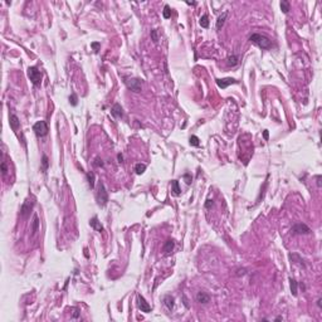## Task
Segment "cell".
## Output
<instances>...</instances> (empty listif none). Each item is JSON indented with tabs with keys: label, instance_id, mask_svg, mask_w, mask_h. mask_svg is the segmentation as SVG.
Listing matches in <instances>:
<instances>
[{
	"label": "cell",
	"instance_id": "15",
	"mask_svg": "<svg viewBox=\"0 0 322 322\" xmlns=\"http://www.w3.org/2000/svg\"><path fill=\"white\" fill-rule=\"evenodd\" d=\"M171 191H172L174 195H176V196L181 194V189H180V186H179L178 180H172L171 181Z\"/></svg>",
	"mask_w": 322,
	"mask_h": 322
},
{
	"label": "cell",
	"instance_id": "3",
	"mask_svg": "<svg viewBox=\"0 0 322 322\" xmlns=\"http://www.w3.org/2000/svg\"><path fill=\"white\" fill-rule=\"evenodd\" d=\"M125 84H126V87L129 88L130 91L136 92V93L141 92V88H142L141 79H139V78H127L125 80Z\"/></svg>",
	"mask_w": 322,
	"mask_h": 322
},
{
	"label": "cell",
	"instance_id": "28",
	"mask_svg": "<svg viewBox=\"0 0 322 322\" xmlns=\"http://www.w3.org/2000/svg\"><path fill=\"white\" fill-rule=\"evenodd\" d=\"M151 38H152V40L155 42V43H157L159 42V37H157V30H151Z\"/></svg>",
	"mask_w": 322,
	"mask_h": 322
},
{
	"label": "cell",
	"instance_id": "6",
	"mask_svg": "<svg viewBox=\"0 0 322 322\" xmlns=\"http://www.w3.org/2000/svg\"><path fill=\"white\" fill-rule=\"evenodd\" d=\"M293 234H310L311 229L308 225H306L305 223H297L292 226Z\"/></svg>",
	"mask_w": 322,
	"mask_h": 322
},
{
	"label": "cell",
	"instance_id": "8",
	"mask_svg": "<svg viewBox=\"0 0 322 322\" xmlns=\"http://www.w3.org/2000/svg\"><path fill=\"white\" fill-rule=\"evenodd\" d=\"M235 83H238V80H235L234 78H221V79H216L218 87L221 88V89L228 88L230 84H235Z\"/></svg>",
	"mask_w": 322,
	"mask_h": 322
},
{
	"label": "cell",
	"instance_id": "10",
	"mask_svg": "<svg viewBox=\"0 0 322 322\" xmlns=\"http://www.w3.org/2000/svg\"><path fill=\"white\" fill-rule=\"evenodd\" d=\"M196 301L199 302V303L205 305V303H208V302H210V296L208 295V293L200 291V292H198V295H196Z\"/></svg>",
	"mask_w": 322,
	"mask_h": 322
},
{
	"label": "cell",
	"instance_id": "37",
	"mask_svg": "<svg viewBox=\"0 0 322 322\" xmlns=\"http://www.w3.org/2000/svg\"><path fill=\"white\" fill-rule=\"evenodd\" d=\"M316 179H317V185H318V188H321V176L318 175Z\"/></svg>",
	"mask_w": 322,
	"mask_h": 322
},
{
	"label": "cell",
	"instance_id": "29",
	"mask_svg": "<svg viewBox=\"0 0 322 322\" xmlns=\"http://www.w3.org/2000/svg\"><path fill=\"white\" fill-rule=\"evenodd\" d=\"M38 224H39V220H38V216H34V221H33V233H35L38 229Z\"/></svg>",
	"mask_w": 322,
	"mask_h": 322
},
{
	"label": "cell",
	"instance_id": "40",
	"mask_svg": "<svg viewBox=\"0 0 322 322\" xmlns=\"http://www.w3.org/2000/svg\"><path fill=\"white\" fill-rule=\"evenodd\" d=\"M188 5H196V3L195 1H186Z\"/></svg>",
	"mask_w": 322,
	"mask_h": 322
},
{
	"label": "cell",
	"instance_id": "39",
	"mask_svg": "<svg viewBox=\"0 0 322 322\" xmlns=\"http://www.w3.org/2000/svg\"><path fill=\"white\" fill-rule=\"evenodd\" d=\"M263 136H264V140H268V131L267 130L263 132Z\"/></svg>",
	"mask_w": 322,
	"mask_h": 322
},
{
	"label": "cell",
	"instance_id": "5",
	"mask_svg": "<svg viewBox=\"0 0 322 322\" xmlns=\"http://www.w3.org/2000/svg\"><path fill=\"white\" fill-rule=\"evenodd\" d=\"M28 77H29V79L33 82V84H35V86H38V84H40L42 82V74L38 70V68L35 67H29L28 68Z\"/></svg>",
	"mask_w": 322,
	"mask_h": 322
},
{
	"label": "cell",
	"instance_id": "2",
	"mask_svg": "<svg viewBox=\"0 0 322 322\" xmlns=\"http://www.w3.org/2000/svg\"><path fill=\"white\" fill-rule=\"evenodd\" d=\"M96 199H97L98 205H101V206H105L107 203H108V194H107V191H106L105 185H103L102 183L99 184V186H98V191H97Z\"/></svg>",
	"mask_w": 322,
	"mask_h": 322
},
{
	"label": "cell",
	"instance_id": "11",
	"mask_svg": "<svg viewBox=\"0 0 322 322\" xmlns=\"http://www.w3.org/2000/svg\"><path fill=\"white\" fill-rule=\"evenodd\" d=\"M164 305H165V307H166V308H167L169 311L174 310V306H175V298H174L172 296H170V295L165 296V297H164Z\"/></svg>",
	"mask_w": 322,
	"mask_h": 322
},
{
	"label": "cell",
	"instance_id": "27",
	"mask_svg": "<svg viewBox=\"0 0 322 322\" xmlns=\"http://www.w3.org/2000/svg\"><path fill=\"white\" fill-rule=\"evenodd\" d=\"M69 102H70V105L72 106H77V103H78V97H77V94L75 93H72L69 96Z\"/></svg>",
	"mask_w": 322,
	"mask_h": 322
},
{
	"label": "cell",
	"instance_id": "12",
	"mask_svg": "<svg viewBox=\"0 0 322 322\" xmlns=\"http://www.w3.org/2000/svg\"><path fill=\"white\" fill-rule=\"evenodd\" d=\"M111 113L115 117H117V118L124 117V110H122V107H121L120 103H115V105H113L112 110H111Z\"/></svg>",
	"mask_w": 322,
	"mask_h": 322
},
{
	"label": "cell",
	"instance_id": "18",
	"mask_svg": "<svg viewBox=\"0 0 322 322\" xmlns=\"http://www.w3.org/2000/svg\"><path fill=\"white\" fill-rule=\"evenodd\" d=\"M174 245H175L174 240H171V239L166 240V243L164 244V252H165V253H170V252H171V250L174 249Z\"/></svg>",
	"mask_w": 322,
	"mask_h": 322
},
{
	"label": "cell",
	"instance_id": "38",
	"mask_svg": "<svg viewBox=\"0 0 322 322\" xmlns=\"http://www.w3.org/2000/svg\"><path fill=\"white\" fill-rule=\"evenodd\" d=\"M321 302H322V300H321V298H318V300H317V306H318L320 308H322V303H321Z\"/></svg>",
	"mask_w": 322,
	"mask_h": 322
},
{
	"label": "cell",
	"instance_id": "7",
	"mask_svg": "<svg viewBox=\"0 0 322 322\" xmlns=\"http://www.w3.org/2000/svg\"><path fill=\"white\" fill-rule=\"evenodd\" d=\"M137 306H139V308L141 310V312H145V313L151 312V306L146 302V300L141 295H137Z\"/></svg>",
	"mask_w": 322,
	"mask_h": 322
},
{
	"label": "cell",
	"instance_id": "32",
	"mask_svg": "<svg viewBox=\"0 0 322 322\" xmlns=\"http://www.w3.org/2000/svg\"><path fill=\"white\" fill-rule=\"evenodd\" d=\"M184 178H185V180H186L185 183L188 184V185H190V184H191V175L190 174H185V175H184Z\"/></svg>",
	"mask_w": 322,
	"mask_h": 322
},
{
	"label": "cell",
	"instance_id": "31",
	"mask_svg": "<svg viewBox=\"0 0 322 322\" xmlns=\"http://www.w3.org/2000/svg\"><path fill=\"white\" fill-rule=\"evenodd\" d=\"M213 205H214V201H213V199H208L206 203H205V208H206V209H209V208H211Z\"/></svg>",
	"mask_w": 322,
	"mask_h": 322
},
{
	"label": "cell",
	"instance_id": "20",
	"mask_svg": "<svg viewBox=\"0 0 322 322\" xmlns=\"http://www.w3.org/2000/svg\"><path fill=\"white\" fill-rule=\"evenodd\" d=\"M145 170H146V165L145 164L139 162V164L135 165V171H136L137 175H142L145 172Z\"/></svg>",
	"mask_w": 322,
	"mask_h": 322
},
{
	"label": "cell",
	"instance_id": "13",
	"mask_svg": "<svg viewBox=\"0 0 322 322\" xmlns=\"http://www.w3.org/2000/svg\"><path fill=\"white\" fill-rule=\"evenodd\" d=\"M89 225H91L93 229H96L97 231H102L103 230V226L101 224V221H98V218L97 216H93L92 219L89 220Z\"/></svg>",
	"mask_w": 322,
	"mask_h": 322
},
{
	"label": "cell",
	"instance_id": "1",
	"mask_svg": "<svg viewBox=\"0 0 322 322\" xmlns=\"http://www.w3.org/2000/svg\"><path fill=\"white\" fill-rule=\"evenodd\" d=\"M249 40L252 42V43H254L255 45H258L259 48H262V49H271L272 45H273L272 40L269 39V38H267L263 34H259V33H254V34H252L249 37Z\"/></svg>",
	"mask_w": 322,
	"mask_h": 322
},
{
	"label": "cell",
	"instance_id": "19",
	"mask_svg": "<svg viewBox=\"0 0 322 322\" xmlns=\"http://www.w3.org/2000/svg\"><path fill=\"white\" fill-rule=\"evenodd\" d=\"M279 6H281V10L283 13L288 14V12H290V8H291V4H290V1H287V0H282L281 4H279Z\"/></svg>",
	"mask_w": 322,
	"mask_h": 322
},
{
	"label": "cell",
	"instance_id": "24",
	"mask_svg": "<svg viewBox=\"0 0 322 322\" xmlns=\"http://www.w3.org/2000/svg\"><path fill=\"white\" fill-rule=\"evenodd\" d=\"M189 141H190V145L191 146H199L200 145V142H199V137L198 136H195V135H193V136H190V139H189Z\"/></svg>",
	"mask_w": 322,
	"mask_h": 322
},
{
	"label": "cell",
	"instance_id": "41",
	"mask_svg": "<svg viewBox=\"0 0 322 322\" xmlns=\"http://www.w3.org/2000/svg\"><path fill=\"white\" fill-rule=\"evenodd\" d=\"M282 320H283V318H282V316H278L277 318H276V321H282Z\"/></svg>",
	"mask_w": 322,
	"mask_h": 322
},
{
	"label": "cell",
	"instance_id": "26",
	"mask_svg": "<svg viewBox=\"0 0 322 322\" xmlns=\"http://www.w3.org/2000/svg\"><path fill=\"white\" fill-rule=\"evenodd\" d=\"M162 15L165 19H169L170 17H171V9H170L169 5H165L164 6V12H162Z\"/></svg>",
	"mask_w": 322,
	"mask_h": 322
},
{
	"label": "cell",
	"instance_id": "17",
	"mask_svg": "<svg viewBox=\"0 0 322 322\" xmlns=\"http://www.w3.org/2000/svg\"><path fill=\"white\" fill-rule=\"evenodd\" d=\"M290 286H291V293L296 297L297 293H298V283H297L296 279H293V278L290 279Z\"/></svg>",
	"mask_w": 322,
	"mask_h": 322
},
{
	"label": "cell",
	"instance_id": "14",
	"mask_svg": "<svg viewBox=\"0 0 322 322\" xmlns=\"http://www.w3.org/2000/svg\"><path fill=\"white\" fill-rule=\"evenodd\" d=\"M226 17H228V12H224L219 18H218V20H216V29H218V30H220L221 27L224 25V22H225Z\"/></svg>",
	"mask_w": 322,
	"mask_h": 322
},
{
	"label": "cell",
	"instance_id": "34",
	"mask_svg": "<svg viewBox=\"0 0 322 322\" xmlns=\"http://www.w3.org/2000/svg\"><path fill=\"white\" fill-rule=\"evenodd\" d=\"M74 312H73V318H78V316H79V311L78 308H73Z\"/></svg>",
	"mask_w": 322,
	"mask_h": 322
},
{
	"label": "cell",
	"instance_id": "23",
	"mask_svg": "<svg viewBox=\"0 0 322 322\" xmlns=\"http://www.w3.org/2000/svg\"><path fill=\"white\" fill-rule=\"evenodd\" d=\"M32 205H33V204L29 205V203H25V204L22 206V215H23V216H27V214H28V213L30 211V209H32Z\"/></svg>",
	"mask_w": 322,
	"mask_h": 322
},
{
	"label": "cell",
	"instance_id": "4",
	"mask_svg": "<svg viewBox=\"0 0 322 322\" xmlns=\"http://www.w3.org/2000/svg\"><path fill=\"white\" fill-rule=\"evenodd\" d=\"M33 131L35 132V135L37 136H39V137H43L45 136L47 134H48V125H47V122L45 121H38L34 124V126H33Z\"/></svg>",
	"mask_w": 322,
	"mask_h": 322
},
{
	"label": "cell",
	"instance_id": "16",
	"mask_svg": "<svg viewBox=\"0 0 322 322\" xmlns=\"http://www.w3.org/2000/svg\"><path fill=\"white\" fill-rule=\"evenodd\" d=\"M238 63H239L238 55H230V57H228V59H226V64H228L229 67H235Z\"/></svg>",
	"mask_w": 322,
	"mask_h": 322
},
{
	"label": "cell",
	"instance_id": "22",
	"mask_svg": "<svg viewBox=\"0 0 322 322\" xmlns=\"http://www.w3.org/2000/svg\"><path fill=\"white\" fill-rule=\"evenodd\" d=\"M199 24H200L203 28H208V27H209V18H208L206 14L200 18V20H199Z\"/></svg>",
	"mask_w": 322,
	"mask_h": 322
},
{
	"label": "cell",
	"instance_id": "33",
	"mask_svg": "<svg viewBox=\"0 0 322 322\" xmlns=\"http://www.w3.org/2000/svg\"><path fill=\"white\" fill-rule=\"evenodd\" d=\"M94 165H96V166H103V162H102V160H99V159H96V160H94Z\"/></svg>",
	"mask_w": 322,
	"mask_h": 322
},
{
	"label": "cell",
	"instance_id": "36",
	"mask_svg": "<svg viewBox=\"0 0 322 322\" xmlns=\"http://www.w3.org/2000/svg\"><path fill=\"white\" fill-rule=\"evenodd\" d=\"M117 157H118V162H122V161H124V156H122L121 154H118Z\"/></svg>",
	"mask_w": 322,
	"mask_h": 322
},
{
	"label": "cell",
	"instance_id": "35",
	"mask_svg": "<svg viewBox=\"0 0 322 322\" xmlns=\"http://www.w3.org/2000/svg\"><path fill=\"white\" fill-rule=\"evenodd\" d=\"M92 47L94 49H96V52H98V47H99V43H92Z\"/></svg>",
	"mask_w": 322,
	"mask_h": 322
},
{
	"label": "cell",
	"instance_id": "9",
	"mask_svg": "<svg viewBox=\"0 0 322 322\" xmlns=\"http://www.w3.org/2000/svg\"><path fill=\"white\" fill-rule=\"evenodd\" d=\"M9 124H10V127L13 131H18L19 127H20V121L17 115H10L9 116Z\"/></svg>",
	"mask_w": 322,
	"mask_h": 322
},
{
	"label": "cell",
	"instance_id": "30",
	"mask_svg": "<svg viewBox=\"0 0 322 322\" xmlns=\"http://www.w3.org/2000/svg\"><path fill=\"white\" fill-rule=\"evenodd\" d=\"M6 172H8V167H6V162H5V161H3V162H1V174H3V175H5Z\"/></svg>",
	"mask_w": 322,
	"mask_h": 322
},
{
	"label": "cell",
	"instance_id": "25",
	"mask_svg": "<svg viewBox=\"0 0 322 322\" xmlns=\"http://www.w3.org/2000/svg\"><path fill=\"white\" fill-rule=\"evenodd\" d=\"M42 169H43V171H45L47 169H48L49 166V161H48V157H47V155H43V157H42Z\"/></svg>",
	"mask_w": 322,
	"mask_h": 322
},
{
	"label": "cell",
	"instance_id": "21",
	"mask_svg": "<svg viewBox=\"0 0 322 322\" xmlns=\"http://www.w3.org/2000/svg\"><path fill=\"white\" fill-rule=\"evenodd\" d=\"M87 180H88V185L91 189L94 188V180H96V175L93 172H87Z\"/></svg>",
	"mask_w": 322,
	"mask_h": 322
}]
</instances>
